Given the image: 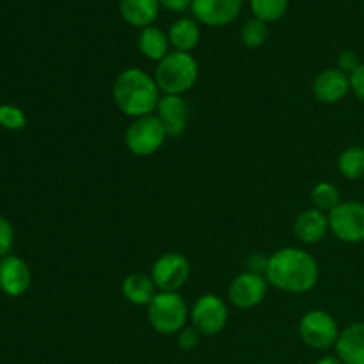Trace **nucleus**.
<instances>
[{
  "mask_svg": "<svg viewBox=\"0 0 364 364\" xmlns=\"http://www.w3.org/2000/svg\"><path fill=\"white\" fill-rule=\"evenodd\" d=\"M265 277L269 284L284 294H308L316 287L320 269L306 249L283 247L267 258Z\"/></svg>",
  "mask_w": 364,
  "mask_h": 364,
  "instance_id": "nucleus-1",
  "label": "nucleus"
},
{
  "mask_svg": "<svg viewBox=\"0 0 364 364\" xmlns=\"http://www.w3.org/2000/svg\"><path fill=\"white\" fill-rule=\"evenodd\" d=\"M162 92L155 77L141 68H127L116 77L112 84V100L121 114L137 117L155 114Z\"/></svg>",
  "mask_w": 364,
  "mask_h": 364,
  "instance_id": "nucleus-2",
  "label": "nucleus"
},
{
  "mask_svg": "<svg viewBox=\"0 0 364 364\" xmlns=\"http://www.w3.org/2000/svg\"><path fill=\"white\" fill-rule=\"evenodd\" d=\"M155 82L162 95L185 96L199 80V64L192 53L171 50L156 63Z\"/></svg>",
  "mask_w": 364,
  "mask_h": 364,
  "instance_id": "nucleus-3",
  "label": "nucleus"
},
{
  "mask_svg": "<svg viewBox=\"0 0 364 364\" xmlns=\"http://www.w3.org/2000/svg\"><path fill=\"white\" fill-rule=\"evenodd\" d=\"M148 322L159 334L173 336L191 322V309L180 291H156L148 306Z\"/></svg>",
  "mask_w": 364,
  "mask_h": 364,
  "instance_id": "nucleus-4",
  "label": "nucleus"
},
{
  "mask_svg": "<svg viewBox=\"0 0 364 364\" xmlns=\"http://www.w3.org/2000/svg\"><path fill=\"white\" fill-rule=\"evenodd\" d=\"M166 141L167 134L155 114L132 119L127 132H124V144H127L128 151L135 156H141V159L159 153L162 146L166 144Z\"/></svg>",
  "mask_w": 364,
  "mask_h": 364,
  "instance_id": "nucleus-5",
  "label": "nucleus"
},
{
  "mask_svg": "<svg viewBox=\"0 0 364 364\" xmlns=\"http://www.w3.org/2000/svg\"><path fill=\"white\" fill-rule=\"evenodd\" d=\"M340 333L336 318L323 309H311L299 320V336L302 343L313 350H329L331 347H336Z\"/></svg>",
  "mask_w": 364,
  "mask_h": 364,
  "instance_id": "nucleus-6",
  "label": "nucleus"
},
{
  "mask_svg": "<svg viewBox=\"0 0 364 364\" xmlns=\"http://www.w3.org/2000/svg\"><path fill=\"white\" fill-rule=\"evenodd\" d=\"M230 320V309L226 301L217 294H205L192 304L191 326L201 333V336H217L223 333Z\"/></svg>",
  "mask_w": 364,
  "mask_h": 364,
  "instance_id": "nucleus-7",
  "label": "nucleus"
},
{
  "mask_svg": "<svg viewBox=\"0 0 364 364\" xmlns=\"http://www.w3.org/2000/svg\"><path fill=\"white\" fill-rule=\"evenodd\" d=\"M329 231L343 244H363L364 242V203L341 201L327 213Z\"/></svg>",
  "mask_w": 364,
  "mask_h": 364,
  "instance_id": "nucleus-8",
  "label": "nucleus"
},
{
  "mask_svg": "<svg viewBox=\"0 0 364 364\" xmlns=\"http://www.w3.org/2000/svg\"><path fill=\"white\" fill-rule=\"evenodd\" d=\"M269 287L265 274L245 270L231 279L228 288V301L238 309H252L265 301Z\"/></svg>",
  "mask_w": 364,
  "mask_h": 364,
  "instance_id": "nucleus-9",
  "label": "nucleus"
},
{
  "mask_svg": "<svg viewBox=\"0 0 364 364\" xmlns=\"http://www.w3.org/2000/svg\"><path fill=\"white\" fill-rule=\"evenodd\" d=\"M149 276L159 291H180L191 277V263L180 252H166L155 259Z\"/></svg>",
  "mask_w": 364,
  "mask_h": 364,
  "instance_id": "nucleus-10",
  "label": "nucleus"
},
{
  "mask_svg": "<svg viewBox=\"0 0 364 364\" xmlns=\"http://www.w3.org/2000/svg\"><path fill=\"white\" fill-rule=\"evenodd\" d=\"M244 0H192V16L208 27H226L240 14Z\"/></svg>",
  "mask_w": 364,
  "mask_h": 364,
  "instance_id": "nucleus-11",
  "label": "nucleus"
},
{
  "mask_svg": "<svg viewBox=\"0 0 364 364\" xmlns=\"http://www.w3.org/2000/svg\"><path fill=\"white\" fill-rule=\"evenodd\" d=\"M311 91L316 102L323 105H336L347 98L348 92H352L350 75L340 68H327L313 78Z\"/></svg>",
  "mask_w": 364,
  "mask_h": 364,
  "instance_id": "nucleus-12",
  "label": "nucleus"
},
{
  "mask_svg": "<svg viewBox=\"0 0 364 364\" xmlns=\"http://www.w3.org/2000/svg\"><path fill=\"white\" fill-rule=\"evenodd\" d=\"M155 116L162 123L167 137H180L181 134H185L191 121V105L183 96L162 95Z\"/></svg>",
  "mask_w": 364,
  "mask_h": 364,
  "instance_id": "nucleus-13",
  "label": "nucleus"
},
{
  "mask_svg": "<svg viewBox=\"0 0 364 364\" xmlns=\"http://www.w3.org/2000/svg\"><path fill=\"white\" fill-rule=\"evenodd\" d=\"M32 274L27 262L14 255L0 259V290L9 297H20L31 288Z\"/></svg>",
  "mask_w": 364,
  "mask_h": 364,
  "instance_id": "nucleus-14",
  "label": "nucleus"
},
{
  "mask_svg": "<svg viewBox=\"0 0 364 364\" xmlns=\"http://www.w3.org/2000/svg\"><path fill=\"white\" fill-rule=\"evenodd\" d=\"M329 231V217L316 208H306L295 217L294 235L297 240L306 245H315L327 237Z\"/></svg>",
  "mask_w": 364,
  "mask_h": 364,
  "instance_id": "nucleus-15",
  "label": "nucleus"
},
{
  "mask_svg": "<svg viewBox=\"0 0 364 364\" xmlns=\"http://www.w3.org/2000/svg\"><path fill=\"white\" fill-rule=\"evenodd\" d=\"M334 348L343 364H364V322H354L341 329Z\"/></svg>",
  "mask_w": 364,
  "mask_h": 364,
  "instance_id": "nucleus-16",
  "label": "nucleus"
},
{
  "mask_svg": "<svg viewBox=\"0 0 364 364\" xmlns=\"http://www.w3.org/2000/svg\"><path fill=\"white\" fill-rule=\"evenodd\" d=\"M160 13L159 0H119V14L128 25L151 27Z\"/></svg>",
  "mask_w": 364,
  "mask_h": 364,
  "instance_id": "nucleus-17",
  "label": "nucleus"
},
{
  "mask_svg": "<svg viewBox=\"0 0 364 364\" xmlns=\"http://www.w3.org/2000/svg\"><path fill=\"white\" fill-rule=\"evenodd\" d=\"M156 291L159 290H156L151 276H146L141 272L130 274L121 283V295L134 306H146L148 308Z\"/></svg>",
  "mask_w": 364,
  "mask_h": 364,
  "instance_id": "nucleus-18",
  "label": "nucleus"
},
{
  "mask_svg": "<svg viewBox=\"0 0 364 364\" xmlns=\"http://www.w3.org/2000/svg\"><path fill=\"white\" fill-rule=\"evenodd\" d=\"M169 43L176 52L192 53V50L199 45L201 28L194 18H180L169 27Z\"/></svg>",
  "mask_w": 364,
  "mask_h": 364,
  "instance_id": "nucleus-19",
  "label": "nucleus"
},
{
  "mask_svg": "<svg viewBox=\"0 0 364 364\" xmlns=\"http://www.w3.org/2000/svg\"><path fill=\"white\" fill-rule=\"evenodd\" d=\"M139 50L146 59L160 63L171 52L169 36L155 25L142 28L141 34H139Z\"/></svg>",
  "mask_w": 364,
  "mask_h": 364,
  "instance_id": "nucleus-20",
  "label": "nucleus"
},
{
  "mask_svg": "<svg viewBox=\"0 0 364 364\" xmlns=\"http://www.w3.org/2000/svg\"><path fill=\"white\" fill-rule=\"evenodd\" d=\"M338 173L348 181H358L364 178V148L348 146L338 156Z\"/></svg>",
  "mask_w": 364,
  "mask_h": 364,
  "instance_id": "nucleus-21",
  "label": "nucleus"
},
{
  "mask_svg": "<svg viewBox=\"0 0 364 364\" xmlns=\"http://www.w3.org/2000/svg\"><path fill=\"white\" fill-rule=\"evenodd\" d=\"M341 203V192L331 181H318L311 188V206L323 213H329Z\"/></svg>",
  "mask_w": 364,
  "mask_h": 364,
  "instance_id": "nucleus-22",
  "label": "nucleus"
},
{
  "mask_svg": "<svg viewBox=\"0 0 364 364\" xmlns=\"http://www.w3.org/2000/svg\"><path fill=\"white\" fill-rule=\"evenodd\" d=\"M290 0H251V11L255 18L274 23L287 14Z\"/></svg>",
  "mask_w": 364,
  "mask_h": 364,
  "instance_id": "nucleus-23",
  "label": "nucleus"
},
{
  "mask_svg": "<svg viewBox=\"0 0 364 364\" xmlns=\"http://www.w3.org/2000/svg\"><path fill=\"white\" fill-rule=\"evenodd\" d=\"M267 38H269V23H265V21L251 18L242 25L240 39L247 48H259V46L265 45Z\"/></svg>",
  "mask_w": 364,
  "mask_h": 364,
  "instance_id": "nucleus-24",
  "label": "nucleus"
},
{
  "mask_svg": "<svg viewBox=\"0 0 364 364\" xmlns=\"http://www.w3.org/2000/svg\"><path fill=\"white\" fill-rule=\"evenodd\" d=\"M0 127L11 132H20L27 127V116L20 107L4 103L0 105Z\"/></svg>",
  "mask_w": 364,
  "mask_h": 364,
  "instance_id": "nucleus-25",
  "label": "nucleus"
},
{
  "mask_svg": "<svg viewBox=\"0 0 364 364\" xmlns=\"http://www.w3.org/2000/svg\"><path fill=\"white\" fill-rule=\"evenodd\" d=\"M199 341H201V333L192 326L183 327V329L176 334V343L178 347H180V350L183 352L194 350L199 345Z\"/></svg>",
  "mask_w": 364,
  "mask_h": 364,
  "instance_id": "nucleus-26",
  "label": "nucleus"
},
{
  "mask_svg": "<svg viewBox=\"0 0 364 364\" xmlns=\"http://www.w3.org/2000/svg\"><path fill=\"white\" fill-rule=\"evenodd\" d=\"M13 240H14L13 226H11V223L6 219V217L0 215V259H2L4 256L9 255L11 247H13Z\"/></svg>",
  "mask_w": 364,
  "mask_h": 364,
  "instance_id": "nucleus-27",
  "label": "nucleus"
},
{
  "mask_svg": "<svg viewBox=\"0 0 364 364\" xmlns=\"http://www.w3.org/2000/svg\"><path fill=\"white\" fill-rule=\"evenodd\" d=\"M350 89L355 98L364 103V63L359 64L350 73Z\"/></svg>",
  "mask_w": 364,
  "mask_h": 364,
  "instance_id": "nucleus-28",
  "label": "nucleus"
},
{
  "mask_svg": "<svg viewBox=\"0 0 364 364\" xmlns=\"http://www.w3.org/2000/svg\"><path fill=\"white\" fill-rule=\"evenodd\" d=\"M359 64H361V60L358 59V53L352 52V50H343V52L338 55V66L336 68H340L341 71H345V73L350 75L352 71L359 66Z\"/></svg>",
  "mask_w": 364,
  "mask_h": 364,
  "instance_id": "nucleus-29",
  "label": "nucleus"
},
{
  "mask_svg": "<svg viewBox=\"0 0 364 364\" xmlns=\"http://www.w3.org/2000/svg\"><path fill=\"white\" fill-rule=\"evenodd\" d=\"M159 2L160 7L171 11V13H183L192 7V0H159Z\"/></svg>",
  "mask_w": 364,
  "mask_h": 364,
  "instance_id": "nucleus-30",
  "label": "nucleus"
},
{
  "mask_svg": "<svg viewBox=\"0 0 364 364\" xmlns=\"http://www.w3.org/2000/svg\"><path fill=\"white\" fill-rule=\"evenodd\" d=\"M315 364H343L336 355H326V358H320Z\"/></svg>",
  "mask_w": 364,
  "mask_h": 364,
  "instance_id": "nucleus-31",
  "label": "nucleus"
}]
</instances>
